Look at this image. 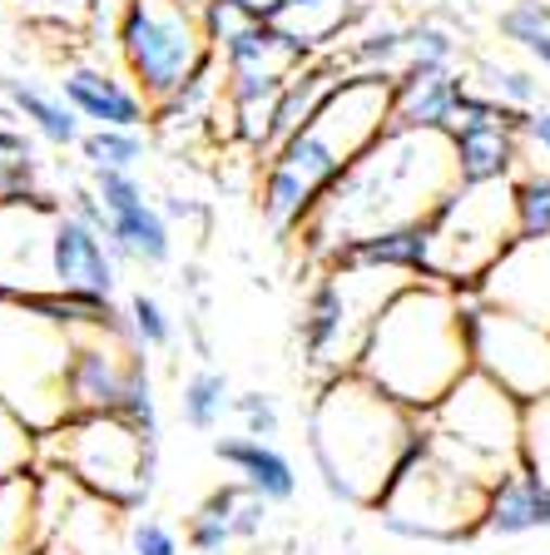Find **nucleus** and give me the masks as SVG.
Segmentation results:
<instances>
[{"label": "nucleus", "instance_id": "nucleus-9", "mask_svg": "<svg viewBox=\"0 0 550 555\" xmlns=\"http://www.w3.org/2000/svg\"><path fill=\"white\" fill-rule=\"evenodd\" d=\"M516 238H526L516 208V179L457 184V194L426 223V278L457 293H476L482 278L501 263V254Z\"/></svg>", "mask_w": 550, "mask_h": 555}, {"label": "nucleus", "instance_id": "nucleus-19", "mask_svg": "<svg viewBox=\"0 0 550 555\" xmlns=\"http://www.w3.org/2000/svg\"><path fill=\"white\" fill-rule=\"evenodd\" d=\"M476 298L501 312H516L526 323L550 327V238H516L501 263L482 278Z\"/></svg>", "mask_w": 550, "mask_h": 555}, {"label": "nucleus", "instance_id": "nucleus-13", "mask_svg": "<svg viewBox=\"0 0 550 555\" xmlns=\"http://www.w3.org/2000/svg\"><path fill=\"white\" fill-rule=\"evenodd\" d=\"M35 545L50 555H115L125 551L119 511L60 466L35 462Z\"/></svg>", "mask_w": 550, "mask_h": 555}, {"label": "nucleus", "instance_id": "nucleus-18", "mask_svg": "<svg viewBox=\"0 0 550 555\" xmlns=\"http://www.w3.org/2000/svg\"><path fill=\"white\" fill-rule=\"evenodd\" d=\"M60 94L75 104V115L94 129H150L154 104L150 94L129 80L125 65L104 60H69L60 75Z\"/></svg>", "mask_w": 550, "mask_h": 555}, {"label": "nucleus", "instance_id": "nucleus-29", "mask_svg": "<svg viewBox=\"0 0 550 555\" xmlns=\"http://www.w3.org/2000/svg\"><path fill=\"white\" fill-rule=\"evenodd\" d=\"M233 412V392H229V377L218 367H194L183 377L179 387V422L189 431H214L223 416Z\"/></svg>", "mask_w": 550, "mask_h": 555}, {"label": "nucleus", "instance_id": "nucleus-23", "mask_svg": "<svg viewBox=\"0 0 550 555\" xmlns=\"http://www.w3.org/2000/svg\"><path fill=\"white\" fill-rule=\"evenodd\" d=\"M466 94V75L457 69H401L397 75V104L392 125L407 129H451Z\"/></svg>", "mask_w": 550, "mask_h": 555}, {"label": "nucleus", "instance_id": "nucleus-15", "mask_svg": "<svg viewBox=\"0 0 550 555\" xmlns=\"http://www.w3.org/2000/svg\"><path fill=\"white\" fill-rule=\"evenodd\" d=\"M60 208L50 194L0 198V293L5 298H35L55 293L50 283V243H55Z\"/></svg>", "mask_w": 550, "mask_h": 555}, {"label": "nucleus", "instance_id": "nucleus-40", "mask_svg": "<svg viewBox=\"0 0 550 555\" xmlns=\"http://www.w3.org/2000/svg\"><path fill=\"white\" fill-rule=\"evenodd\" d=\"M516 208L526 238H550V173H516Z\"/></svg>", "mask_w": 550, "mask_h": 555}, {"label": "nucleus", "instance_id": "nucleus-49", "mask_svg": "<svg viewBox=\"0 0 550 555\" xmlns=\"http://www.w3.org/2000/svg\"><path fill=\"white\" fill-rule=\"evenodd\" d=\"M183 5H199V11H204V5H208V0H183Z\"/></svg>", "mask_w": 550, "mask_h": 555}, {"label": "nucleus", "instance_id": "nucleus-28", "mask_svg": "<svg viewBox=\"0 0 550 555\" xmlns=\"http://www.w3.org/2000/svg\"><path fill=\"white\" fill-rule=\"evenodd\" d=\"M337 258H343V263L397 268V273L426 278V223L422 229H392V233H378V238H362V243H353V248H343Z\"/></svg>", "mask_w": 550, "mask_h": 555}, {"label": "nucleus", "instance_id": "nucleus-37", "mask_svg": "<svg viewBox=\"0 0 550 555\" xmlns=\"http://www.w3.org/2000/svg\"><path fill=\"white\" fill-rule=\"evenodd\" d=\"M125 323H129V333H135V343L144 347V352H164V347H174V312L164 308L154 293H135V298H129Z\"/></svg>", "mask_w": 550, "mask_h": 555}, {"label": "nucleus", "instance_id": "nucleus-16", "mask_svg": "<svg viewBox=\"0 0 550 555\" xmlns=\"http://www.w3.org/2000/svg\"><path fill=\"white\" fill-rule=\"evenodd\" d=\"M50 283L65 298L80 302H115L119 293V254L110 248L104 229L75 219L60 208L55 243H50Z\"/></svg>", "mask_w": 550, "mask_h": 555}, {"label": "nucleus", "instance_id": "nucleus-43", "mask_svg": "<svg viewBox=\"0 0 550 555\" xmlns=\"http://www.w3.org/2000/svg\"><path fill=\"white\" fill-rule=\"evenodd\" d=\"M15 5H21L25 21L50 25V30H75V35L90 30V11H94V0H15Z\"/></svg>", "mask_w": 550, "mask_h": 555}, {"label": "nucleus", "instance_id": "nucleus-47", "mask_svg": "<svg viewBox=\"0 0 550 555\" xmlns=\"http://www.w3.org/2000/svg\"><path fill=\"white\" fill-rule=\"evenodd\" d=\"M233 5H243L253 21H278V11H283V0H233Z\"/></svg>", "mask_w": 550, "mask_h": 555}, {"label": "nucleus", "instance_id": "nucleus-10", "mask_svg": "<svg viewBox=\"0 0 550 555\" xmlns=\"http://www.w3.org/2000/svg\"><path fill=\"white\" fill-rule=\"evenodd\" d=\"M115 60L129 69V80L164 104L194 80L214 60V35L199 5L183 0H125L115 30Z\"/></svg>", "mask_w": 550, "mask_h": 555}, {"label": "nucleus", "instance_id": "nucleus-25", "mask_svg": "<svg viewBox=\"0 0 550 555\" xmlns=\"http://www.w3.org/2000/svg\"><path fill=\"white\" fill-rule=\"evenodd\" d=\"M367 15H372V0H283L273 25L308 46L312 55H333Z\"/></svg>", "mask_w": 550, "mask_h": 555}, {"label": "nucleus", "instance_id": "nucleus-24", "mask_svg": "<svg viewBox=\"0 0 550 555\" xmlns=\"http://www.w3.org/2000/svg\"><path fill=\"white\" fill-rule=\"evenodd\" d=\"M0 100L15 119H25L30 134H40L55 150H80L85 139V119L75 115V104L60 90H46L35 80H21V75H0Z\"/></svg>", "mask_w": 550, "mask_h": 555}, {"label": "nucleus", "instance_id": "nucleus-50", "mask_svg": "<svg viewBox=\"0 0 550 555\" xmlns=\"http://www.w3.org/2000/svg\"><path fill=\"white\" fill-rule=\"evenodd\" d=\"M506 5H526V0H506Z\"/></svg>", "mask_w": 550, "mask_h": 555}, {"label": "nucleus", "instance_id": "nucleus-26", "mask_svg": "<svg viewBox=\"0 0 550 555\" xmlns=\"http://www.w3.org/2000/svg\"><path fill=\"white\" fill-rule=\"evenodd\" d=\"M530 531H550V486L516 466L511 476H501V481L491 486L482 535L516 541V535H530Z\"/></svg>", "mask_w": 550, "mask_h": 555}, {"label": "nucleus", "instance_id": "nucleus-6", "mask_svg": "<svg viewBox=\"0 0 550 555\" xmlns=\"http://www.w3.org/2000/svg\"><path fill=\"white\" fill-rule=\"evenodd\" d=\"M407 283H417V278L397 273V268H367V263H343V258L318 263L298 318L303 362H308L312 377L328 382L343 377V372H357L378 318Z\"/></svg>", "mask_w": 550, "mask_h": 555}, {"label": "nucleus", "instance_id": "nucleus-1", "mask_svg": "<svg viewBox=\"0 0 550 555\" xmlns=\"http://www.w3.org/2000/svg\"><path fill=\"white\" fill-rule=\"evenodd\" d=\"M461 184L457 139L451 129H407L392 125L387 134L328 189L308 223H303V258L312 268L333 263L343 248L378 238L392 229H422L436 219Z\"/></svg>", "mask_w": 550, "mask_h": 555}, {"label": "nucleus", "instance_id": "nucleus-7", "mask_svg": "<svg viewBox=\"0 0 550 555\" xmlns=\"http://www.w3.org/2000/svg\"><path fill=\"white\" fill-rule=\"evenodd\" d=\"M40 462L75 476L119 516H139L159 486V447L125 416H65L40 437Z\"/></svg>", "mask_w": 550, "mask_h": 555}, {"label": "nucleus", "instance_id": "nucleus-34", "mask_svg": "<svg viewBox=\"0 0 550 555\" xmlns=\"http://www.w3.org/2000/svg\"><path fill=\"white\" fill-rule=\"evenodd\" d=\"M144 129H90V134L80 139V154L85 164L94 169H139V159H144Z\"/></svg>", "mask_w": 550, "mask_h": 555}, {"label": "nucleus", "instance_id": "nucleus-35", "mask_svg": "<svg viewBox=\"0 0 550 555\" xmlns=\"http://www.w3.org/2000/svg\"><path fill=\"white\" fill-rule=\"evenodd\" d=\"M35 462H40V431L25 427L21 412L0 397V481L35 472Z\"/></svg>", "mask_w": 550, "mask_h": 555}, {"label": "nucleus", "instance_id": "nucleus-31", "mask_svg": "<svg viewBox=\"0 0 550 555\" xmlns=\"http://www.w3.org/2000/svg\"><path fill=\"white\" fill-rule=\"evenodd\" d=\"M35 545V472L0 481V555H25Z\"/></svg>", "mask_w": 550, "mask_h": 555}, {"label": "nucleus", "instance_id": "nucleus-46", "mask_svg": "<svg viewBox=\"0 0 550 555\" xmlns=\"http://www.w3.org/2000/svg\"><path fill=\"white\" fill-rule=\"evenodd\" d=\"M65 214H75V219L94 223V229H110V208L100 204V194H94V184H75L65 198Z\"/></svg>", "mask_w": 550, "mask_h": 555}, {"label": "nucleus", "instance_id": "nucleus-20", "mask_svg": "<svg viewBox=\"0 0 550 555\" xmlns=\"http://www.w3.org/2000/svg\"><path fill=\"white\" fill-rule=\"evenodd\" d=\"M264 526H268V501L253 496L243 481H229L194 506V516L183 526V541H189L194 555H223L239 541H258Z\"/></svg>", "mask_w": 550, "mask_h": 555}, {"label": "nucleus", "instance_id": "nucleus-17", "mask_svg": "<svg viewBox=\"0 0 550 555\" xmlns=\"http://www.w3.org/2000/svg\"><path fill=\"white\" fill-rule=\"evenodd\" d=\"M457 164H461V184H482V179H511L521 154V115H506L501 104H491L486 94H476L466 85L457 109Z\"/></svg>", "mask_w": 550, "mask_h": 555}, {"label": "nucleus", "instance_id": "nucleus-39", "mask_svg": "<svg viewBox=\"0 0 550 555\" xmlns=\"http://www.w3.org/2000/svg\"><path fill=\"white\" fill-rule=\"evenodd\" d=\"M119 416L125 422H135L144 437L154 441V447H164V427H159V397H154V377H150V358L139 362L135 382H129L125 392V406H119Z\"/></svg>", "mask_w": 550, "mask_h": 555}, {"label": "nucleus", "instance_id": "nucleus-3", "mask_svg": "<svg viewBox=\"0 0 550 555\" xmlns=\"http://www.w3.org/2000/svg\"><path fill=\"white\" fill-rule=\"evenodd\" d=\"M392 104L397 75H347L322 115L268 154L258 173V214L268 229L283 238L303 233L328 189L392 129Z\"/></svg>", "mask_w": 550, "mask_h": 555}, {"label": "nucleus", "instance_id": "nucleus-44", "mask_svg": "<svg viewBox=\"0 0 550 555\" xmlns=\"http://www.w3.org/2000/svg\"><path fill=\"white\" fill-rule=\"evenodd\" d=\"M90 184H94V194H100V204L110 208V214L135 208V204H150V189L139 184L135 169H94Z\"/></svg>", "mask_w": 550, "mask_h": 555}, {"label": "nucleus", "instance_id": "nucleus-45", "mask_svg": "<svg viewBox=\"0 0 550 555\" xmlns=\"http://www.w3.org/2000/svg\"><path fill=\"white\" fill-rule=\"evenodd\" d=\"M233 416L243 422L248 437H264L273 441L283 431V412H278V397L273 392H239L233 397Z\"/></svg>", "mask_w": 550, "mask_h": 555}, {"label": "nucleus", "instance_id": "nucleus-2", "mask_svg": "<svg viewBox=\"0 0 550 555\" xmlns=\"http://www.w3.org/2000/svg\"><path fill=\"white\" fill-rule=\"evenodd\" d=\"M303 437L322 491L337 506L357 511H378L392 481L432 447L422 412L372 387L362 372L318 382V397L303 416Z\"/></svg>", "mask_w": 550, "mask_h": 555}, {"label": "nucleus", "instance_id": "nucleus-22", "mask_svg": "<svg viewBox=\"0 0 550 555\" xmlns=\"http://www.w3.org/2000/svg\"><path fill=\"white\" fill-rule=\"evenodd\" d=\"M347 80V69L337 55H318L308 60V65L293 75V80L283 85V94H278L273 104V125H268V144H264V159L278 150V144H287V139L298 134V129H308L312 119L322 115V104L333 100V90Z\"/></svg>", "mask_w": 550, "mask_h": 555}, {"label": "nucleus", "instance_id": "nucleus-32", "mask_svg": "<svg viewBox=\"0 0 550 555\" xmlns=\"http://www.w3.org/2000/svg\"><path fill=\"white\" fill-rule=\"evenodd\" d=\"M15 115L0 119V198H30L40 194L35 179H40V159H35V144L25 129L11 125Z\"/></svg>", "mask_w": 550, "mask_h": 555}, {"label": "nucleus", "instance_id": "nucleus-38", "mask_svg": "<svg viewBox=\"0 0 550 555\" xmlns=\"http://www.w3.org/2000/svg\"><path fill=\"white\" fill-rule=\"evenodd\" d=\"M521 472L550 486V397L526 402V431H521Z\"/></svg>", "mask_w": 550, "mask_h": 555}, {"label": "nucleus", "instance_id": "nucleus-14", "mask_svg": "<svg viewBox=\"0 0 550 555\" xmlns=\"http://www.w3.org/2000/svg\"><path fill=\"white\" fill-rule=\"evenodd\" d=\"M139 362H144V347L135 343L119 312L75 327V358H69L65 377L69 416H119Z\"/></svg>", "mask_w": 550, "mask_h": 555}, {"label": "nucleus", "instance_id": "nucleus-30", "mask_svg": "<svg viewBox=\"0 0 550 555\" xmlns=\"http://www.w3.org/2000/svg\"><path fill=\"white\" fill-rule=\"evenodd\" d=\"M466 85L476 94H486L491 104H501L506 115H530V109H540V80L530 69L486 60V65H476V80H466Z\"/></svg>", "mask_w": 550, "mask_h": 555}, {"label": "nucleus", "instance_id": "nucleus-4", "mask_svg": "<svg viewBox=\"0 0 550 555\" xmlns=\"http://www.w3.org/2000/svg\"><path fill=\"white\" fill-rule=\"evenodd\" d=\"M471 362V327H466V293L436 283V278H417L387 312L378 318L372 337L362 347V372L372 387L397 397L412 412H432L442 397L457 387Z\"/></svg>", "mask_w": 550, "mask_h": 555}, {"label": "nucleus", "instance_id": "nucleus-36", "mask_svg": "<svg viewBox=\"0 0 550 555\" xmlns=\"http://www.w3.org/2000/svg\"><path fill=\"white\" fill-rule=\"evenodd\" d=\"M461 50V35L442 21H422L407 30V69H451Z\"/></svg>", "mask_w": 550, "mask_h": 555}, {"label": "nucleus", "instance_id": "nucleus-48", "mask_svg": "<svg viewBox=\"0 0 550 555\" xmlns=\"http://www.w3.org/2000/svg\"><path fill=\"white\" fill-rule=\"evenodd\" d=\"M25 555H50V551H46V545H30V551H25Z\"/></svg>", "mask_w": 550, "mask_h": 555}, {"label": "nucleus", "instance_id": "nucleus-42", "mask_svg": "<svg viewBox=\"0 0 550 555\" xmlns=\"http://www.w3.org/2000/svg\"><path fill=\"white\" fill-rule=\"evenodd\" d=\"M516 173H550V104L521 115V154H516ZM511 173V179H516Z\"/></svg>", "mask_w": 550, "mask_h": 555}, {"label": "nucleus", "instance_id": "nucleus-11", "mask_svg": "<svg viewBox=\"0 0 550 555\" xmlns=\"http://www.w3.org/2000/svg\"><path fill=\"white\" fill-rule=\"evenodd\" d=\"M486 501H491V486L471 481L466 472H457V466L442 462V456L426 447V456L412 462L392 481V491L382 496V506L372 511V516H378V526L387 535H397V541L457 545V541L482 535Z\"/></svg>", "mask_w": 550, "mask_h": 555}, {"label": "nucleus", "instance_id": "nucleus-8", "mask_svg": "<svg viewBox=\"0 0 550 555\" xmlns=\"http://www.w3.org/2000/svg\"><path fill=\"white\" fill-rule=\"evenodd\" d=\"M432 451L471 481L496 486L521 466V431H526V402L511 397L501 382L471 367L432 412L422 416Z\"/></svg>", "mask_w": 550, "mask_h": 555}, {"label": "nucleus", "instance_id": "nucleus-21", "mask_svg": "<svg viewBox=\"0 0 550 555\" xmlns=\"http://www.w3.org/2000/svg\"><path fill=\"white\" fill-rule=\"evenodd\" d=\"M214 456L233 472V481H243L253 496H264L268 506H287L298 496V466L287 456L278 441H264V437H214Z\"/></svg>", "mask_w": 550, "mask_h": 555}, {"label": "nucleus", "instance_id": "nucleus-5", "mask_svg": "<svg viewBox=\"0 0 550 555\" xmlns=\"http://www.w3.org/2000/svg\"><path fill=\"white\" fill-rule=\"evenodd\" d=\"M100 318H115V302H80L65 293H35V298L0 293V397L40 437L69 416L65 377L75 358V327Z\"/></svg>", "mask_w": 550, "mask_h": 555}, {"label": "nucleus", "instance_id": "nucleus-41", "mask_svg": "<svg viewBox=\"0 0 550 555\" xmlns=\"http://www.w3.org/2000/svg\"><path fill=\"white\" fill-rule=\"evenodd\" d=\"M183 535L159 516H135L125 526V551L119 555H183Z\"/></svg>", "mask_w": 550, "mask_h": 555}, {"label": "nucleus", "instance_id": "nucleus-12", "mask_svg": "<svg viewBox=\"0 0 550 555\" xmlns=\"http://www.w3.org/2000/svg\"><path fill=\"white\" fill-rule=\"evenodd\" d=\"M466 327H471V362L511 397L536 402L550 397V327L526 323L516 312H501L466 293Z\"/></svg>", "mask_w": 550, "mask_h": 555}, {"label": "nucleus", "instance_id": "nucleus-33", "mask_svg": "<svg viewBox=\"0 0 550 555\" xmlns=\"http://www.w3.org/2000/svg\"><path fill=\"white\" fill-rule=\"evenodd\" d=\"M501 35L511 46H521L540 69H550V5L546 0H526V5H506Z\"/></svg>", "mask_w": 550, "mask_h": 555}, {"label": "nucleus", "instance_id": "nucleus-27", "mask_svg": "<svg viewBox=\"0 0 550 555\" xmlns=\"http://www.w3.org/2000/svg\"><path fill=\"white\" fill-rule=\"evenodd\" d=\"M110 248L119 254V263H139V268H164L174 258V229L169 214L159 204H135L110 214V229H104Z\"/></svg>", "mask_w": 550, "mask_h": 555}]
</instances>
